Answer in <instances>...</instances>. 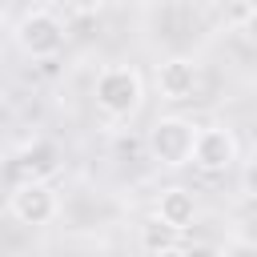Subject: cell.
<instances>
[{"instance_id": "9", "label": "cell", "mask_w": 257, "mask_h": 257, "mask_svg": "<svg viewBox=\"0 0 257 257\" xmlns=\"http://www.w3.org/2000/svg\"><path fill=\"white\" fill-rule=\"evenodd\" d=\"M141 249H145L149 257H161V253H165V257H169V253L177 257V249H181V233L169 229V225H161V221L153 217V221L141 225Z\"/></svg>"}, {"instance_id": "5", "label": "cell", "mask_w": 257, "mask_h": 257, "mask_svg": "<svg viewBox=\"0 0 257 257\" xmlns=\"http://www.w3.org/2000/svg\"><path fill=\"white\" fill-rule=\"evenodd\" d=\"M56 209H60V201L48 181H20L8 193V213L20 225H48L56 217Z\"/></svg>"}, {"instance_id": "7", "label": "cell", "mask_w": 257, "mask_h": 257, "mask_svg": "<svg viewBox=\"0 0 257 257\" xmlns=\"http://www.w3.org/2000/svg\"><path fill=\"white\" fill-rule=\"evenodd\" d=\"M56 169H60V149H56L52 141H32V145L20 149L16 161H12L16 185H20V181H48V177H56Z\"/></svg>"}, {"instance_id": "13", "label": "cell", "mask_w": 257, "mask_h": 257, "mask_svg": "<svg viewBox=\"0 0 257 257\" xmlns=\"http://www.w3.org/2000/svg\"><path fill=\"white\" fill-rule=\"evenodd\" d=\"M241 36L257 48V8H249V12H245V20H241Z\"/></svg>"}, {"instance_id": "1", "label": "cell", "mask_w": 257, "mask_h": 257, "mask_svg": "<svg viewBox=\"0 0 257 257\" xmlns=\"http://www.w3.org/2000/svg\"><path fill=\"white\" fill-rule=\"evenodd\" d=\"M92 100H96V112L104 120H112V124L133 120L145 104V80L133 64H108V68L96 72Z\"/></svg>"}, {"instance_id": "8", "label": "cell", "mask_w": 257, "mask_h": 257, "mask_svg": "<svg viewBox=\"0 0 257 257\" xmlns=\"http://www.w3.org/2000/svg\"><path fill=\"white\" fill-rule=\"evenodd\" d=\"M197 213H201V205H197L193 189H185V185H169V189L157 193V213H153V217H157L161 225L185 233V229L197 221Z\"/></svg>"}, {"instance_id": "4", "label": "cell", "mask_w": 257, "mask_h": 257, "mask_svg": "<svg viewBox=\"0 0 257 257\" xmlns=\"http://www.w3.org/2000/svg\"><path fill=\"white\" fill-rule=\"evenodd\" d=\"M237 153H241V145H237V133L233 128H225V124H205V128H197V141H193V169H201V173H209V177H217V173H229L233 165H237Z\"/></svg>"}, {"instance_id": "14", "label": "cell", "mask_w": 257, "mask_h": 257, "mask_svg": "<svg viewBox=\"0 0 257 257\" xmlns=\"http://www.w3.org/2000/svg\"><path fill=\"white\" fill-rule=\"evenodd\" d=\"M64 4H68L72 12H80V16H92V12H100L108 0H64Z\"/></svg>"}, {"instance_id": "10", "label": "cell", "mask_w": 257, "mask_h": 257, "mask_svg": "<svg viewBox=\"0 0 257 257\" xmlns=\"http://www.w3.org/2000/svg\"><path fill=\"white\" fill-rule=\"evenodd\" d=\"M241 193H245L249 201H257V157L245 161V169H241Z\"/></svg>"}, {"instance_id": "11", "label": "cell", "mask_w": 257, "mask_h": 257, "mask_svg": "<svg viewBox=\"0 0 257 257\" xmlns=\"http://www.w3.org/2000/svg\"><path fill=\"white\" fill-rule=\"evenodd\" d=\"M177 257H221V249L209 245V241H193V245H181Z\"/></svg>"}, {"instance_id": "12", "label": "cell", "mask_w": 257, "mask_h": 257, "mask_svg": "<svg viewBox=\"0 0 257 257\" xmlns=\"http://www.w3.org/2000/svg\"><path fill=\"white\" fill-rule=\"evenodd\" d=\"M221 257H257V241H229Z\"/></svg>"}, {"instance_id": "3", "label": "cell", "mask_w": 257, "mask_h": 257, "mask_svg": "<svg viewBox=\"0 0 257 257\" xmlns=\"http://www.w3.org/2000/svg\"><path fill=\"white\" fill-rule=\"evenodd\" d=\"M193 141H197V124L185 116H161L149 128V157L165 169H185L193 161Z\"/></svg>"}, {"instance_id": "6", "label": "cell", "mask_w": 257, "mask_h": 257, "mask_svg": "<svg viewBox=\"0 0 257 257\" xmlns=\"http://www.w3.org/2000/svg\"><path fill=\"white\" fill-rule=\"evenodd\" d=\"M201 84V64L193 56H169L157 64V92L165 100H189Z\"/></svg>"}, {"instance_id": "2", "label": "cell", "mask_w": 257, "mask_h": 257, "mask_svg": "<svg viewBox=\"0 0 257 257\" xmlns=\"http://www.w3.org/2000/svg\"><path fill=\"white\" fill-rule=\"evenodd\" d=\"M64 20L52 8H28L12 28V40L28 60H52L64 48Z\"/></svg>"}]
</instances>
